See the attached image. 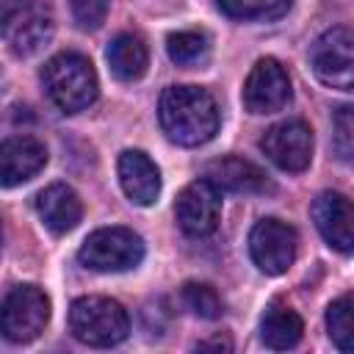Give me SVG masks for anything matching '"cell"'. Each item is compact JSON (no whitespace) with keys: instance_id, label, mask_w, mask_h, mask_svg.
I'll list each match as a JSON object with an SVG mask.
<instances>
[{"instance_id":"30bf717a","label":"cell","mask_w":354,"mask_h":354,"mask_svg":"<svg viewBox=\"0 0 354 354\" xmlns=\"http://www.w3.org/2000/svg\"><path fill=\"white\" fill-rule=\"evenodd\" d=\"M174 216L185 235H194V238L210 235L218 227V216H221L218 188L205 177L188 183L174 202Z\"/></svg>"},{"instance_id":"e0dca14e","label":"cell","mask_w":354,"mask_h":354,"mask_svg":"<svg viewBox=\"0 0 354 354\" xmlns=\"http://www.w3.org/2000/svg\"><path fill=\"white\" fill-rule=\"evenodd\" d=\"M301 335H304V324L296 310H290L282 301L268 304V310L263 313V321H260V340L268 348H277V351L293 348L301 340Z\"/></svg>"},{"instance_id":"5bb4252c","label":"cell","mask_w":354,"mask_h":354,"mask_svg":"<svg viewBox=\"0 0 354 354\" xmlns=\"http://www.w3.org/2000/svg\"><path fill=\"white\" fill-rule=\"evenodd\" d=\"M205 180L213 183L218 191H230V194H268V191H274L268 174L260 166H254L252 160H243L238 155L210 160L205 166Z\"/></svg>"},{"instance_id":"44dd1931","label":"cell","mask_w":354,"mask_h":354,"mask_svg":"<svg viewBox=\"0 0 354 354\" xmlns=\"http://www.w3.org/2000/svg\"><path fill=\"white\" fill-rule=\"evenodd\" d=\"M326 329L332 343L340 351H351L354 348V332H351V296H340L337 301L329 304L326 310Z\"/></svg>"},{"instance_id":"3957f363","label":"cell","mask_w":354,"mask_h":354,"mask_svg":"<svg viewBox=\"0 0 354 354\" xmlns=\"http://www.w3.org/2000/svg\"><path fill=\"white\" fill-rule=\"evenodd\" d=\"M69 332L86 346H116L130 332L127 310L108 296H80L69 307Z\"/></svg>"},{"instance_id":"5b68a950","label":"cell","mask_w":354,"mask_h":354,"mask_svg":"<svg viewBox=\"0 0 354 354\" xmlns=\"http://www.w3.org/2000/svg\"><path fill=\"white\" fill-rule=\"evenodd\" d=\"M50 321V299L36 285H17L0 301V335L11 343L36 340Z\"/></svg>"},{"instance_id":"ba28073f","label":"cell","mask_w":354,"mask_h":354,"mask_svg":"<svg viewBox=\"0 0 354 354\" xmlns=\"http://www.w3.org/2000/svg\"><path fill=\"white\" fill-rule=\"evenodd\" d=\"M6 44L14 55H36L55 33V17L53 8L44 0H22V6L11 14V19L0 28Z\"/></svg>"},{"instance_id":"d6986e66","label":"cell","mask_w":354,"mask_h":354,"mask_svg":"<svg viewBox=\"0 0 354 354\" xmlns=\"http://www.w3.org/2000/svg\"><path fill=\"white\" fill-rule=\"evenodd\" d=\"M166 53L180 66H196L205 64L210 55V39L202 30H180L166 39Z\"/></svg>"},{"instance_id":"d4e9b609","label":"cell","mask_w":354,"mask_h":354,"mask_svg":"<svg viewBox=\"0 0 354 354\" xmlns=\"http://www.w3.org/2000/svg\"><path fill=\"white\" fill-rule=\"evenodd\" d=\"M19 6H22V0H0V28L11 19V14H14Z\"/></svg>"},{"instance_id":"9c48e42d","label":"cell","mask_w":354,"mask_h":354,"mask_svg":"<svg viewBox=\"0 0 354 354\" xmlns=\"http://www.w3.org/2000/svg\"><path fill=\"white\" fill-rule=\"evenodd\" d=\"M260 147L282 171H304L313 160V130L301 119H285L266 130Z\"/></svg>"},{"instance_id":"ac0fdd59","label":"cell","mask_w":354,"mask_h":354,"mask_svg":"<svg viewBox=\"0 0 354 354\" xmlns=\"http://www.w3.org/2000/svg\"><path fill=\"white\" fill-rule=\"evenodd\" d=\"M108 64H111V72L119 77V80H138L144 72H147V64H149V53H147V44L141 36L136 33H119L111 44H108Z\"/></svg>"},{"instance_id":"7a4b0ae2","label":"cell","mask_w":354,"mask_h":354,"mask_svg":"<svg viewBox=\"0 0 354 354\" xmlns=\"http://www.w3.org/2000/svg\"><path fill=\"white\" fill-rule=\"evenodd\" d=\"M41 83H44L47 97L64 113L86 111L100 94L97 72H94L91 61L86 55H80V53H58V55H53L41 69Z\"/></svg>"},{"instance_id":"484cf974","label":"cell","mask_w":354,"mask_h":354,"mask_svg":"<svg viewBox=\"0 0 354 354\" xmlns=\"http://www.w3.org/2000/svg\"><path fill=\"white\" fill-rule=\"evenodd\" d=\"M196 348H224V351H230L232 348V343L227 340V337H213V340H202V343H196Z\"/></svg>"},{"instance_id":"8992f818","label":"cell","mask_w":354,"mask_h":354,"mask_svg":"<svg viewBox=\"0 0 354 354\" xmlns=\"http://www.w3.org/2000/svg\"><path fill=\"white\" fill-rule=\"evenodd\" d=\"M315 77L332 88L351 91L354 86V33L348 25H335L321 33L310 50Z\"/></svg>"},{"instance_id":"603a6c76","label":"cell","mask_w":354,"mask_h":354,"mask_svg":"<svg viewBox=\"0 0 354 354\" xmlns=\"http://www.w3.org/2000/svg\"><path fill=\"white\" fill-rule=\"evenodd\" d=\"M335 149L340 155V160H351L354 152V116H351V105H340L335 113Z\"/></svg>"},{"instance_id":"ffe728a7","label":"cell","mask_w":354,"mask_h":354,"mask_svg":"<svg viewBox=\"0 0 354 354\" xmlns=\"http://www.w3.org/2000/svg\"><path fill=\"white\" fill-rule=\"evenodd\" d=\"M218 8L232 19H274L282 17L290 0H216Z\"/></svg>"},{"instance_id":"7402d4cb","label":"cell","mask_w":354,"mask_h":354,"mask_svg":"<svg viewBox=\"0 0 354 354\" xmlns=\"http://www.w3.org/2000/svg\"><path fill=\"white\" fill-rule=\"evenodd\" d=\"M183 301L199 318L213 321V318L221 315V299H218L216 288H210L205 282H185L183 285Z\"/></svg>"},{"instance_id":"2e32d148","label":"cell","mask_w":354,"mask_h":354,"mask_svg":"<svg viewBox=\"0 0 354 354\" xmlns=\"http://www.w3.org/2000/svg\"><path fill=\"white\" fill-rule=\"evenodd\" d=\"M36 213L44 221V227H50L55 235H64V232L75 230L77 221L83 218V205H80V196L75 194V188H69L64 183H53L39 191Z\"/></svg>"},{"instance_id":"6da1fadb","label":"cell","mask_w":354,"mask_h":354,"mask_svg":"<svg viewBox=\"0 0 354 354\" xmlns=\"http://www.w3.org/2000/svg\"><path fill=\"white\" fill-rule=\"evenodd\" d=\"M163 133L180 147H199L218 130V105L202 86H169L158 105Z\"/></svg>"},{"instance_id":"8fae6325","label":"cell","mask_w":354,"mask_h":354,"mask_svg":"<svg viewBox=\"0 0 354 354\" xmlns=\"http://www.w3.org/2000/svg\"><path fill=\"white\" fill-rule=\"evenodd\" d=\"M290 100V77L277 58H260L246 83H243V105L249 113H274L285 108Z\"/></svg>"},{"instance_id":"cb8c5ba5","label":"cell","mask_w":354,"mask_h":354,"mask_svg":"<svg viewBox=\"0 0 354 354\" xmlns=\"http://www.w3.org/2000/svg\"><path fill=\"white\" fill-rule=\"evenodd\" d=\"M69 6L83 30H97L108 17V0H69Z\"/></svg>"},{"instance_id":"4fadbf2b","label":"cell","mask_w":354,"mask_h":354,"mask_svg":"<svg viewBox=\"0 0 354 354\" xmlns=\"http://www.w3.org/2000/svg\"><path fill=\"white\" fill-rule=\"evenodd\" d=\"M47 163V149L33 136H14L0 141V188H14L33 174H39Z\"/></svg>"},{"instance_id":"7c38bea8","label":"cell","mask_w":354,"mask_h":354,"mask_svg":"<svg viewBox=\"0 0 354 354\" xmlns=\"http://www.w3.org/2000/svg\"><path fill=\"white\" fill-rule=\"evenodd\" d=\"M310 213H313V221L321 238L337 252L348 254L354 246V210H351L348 196L337 191H324L313 199Z\"/></svg>"},{"instance_id":"277c9868","label":"cell","mask_w":354,"mask_h":354,"mask_svg":"<svg viewBox=\"0 0 354 354\" xmlns=\"http://www.w3.org/2000/svg\"><path fill=\"white\" fill-rule=\"evenodd\" d=\"M77 260L86 268L102 274L130 271L144 260V241L127 227H102L83 241Z\"/></svg>"},{"instance_id":"4316f807","label":"cell","mask_w":354,"mask_h":354,"mask_svg":"<svg viewBox=\"0 0 354 354\" xmlns=\"http://www.w3.org/2000/svg\"><path fill=\"white\" fill-rule=\"evenodd\" d=\"M0 243H3V224H0Z\"/></svg>"},{"instance_id":"52a82bcc","label":"cell","mask_w":354,"mask_h":354,"mask_svg":"<svg viewBox=\"0 0 354 354\" xmlns=\"http://www.w3.org/2000/svg\"><path fill=\"white\" fill-rule=\"evenodd\" d=\"M296 246H299L296 230L279 218H260L249 232V254L254 266L268 277L285 274L293 266Z\"/></svg>"},{"instance_id":"9a60e30c","label":"cell","mask_w":354,"mask_h":354,"mask_svg":"<svg viewBox=\"0 0 354 354\" xmlns=\"http://www.w3.org/2000/svg\"><path fill=\"white\" fill-rule=\"evenodd\" d=\"M119 183H122V191L127 194L130 202L147 207L158 199L160 194V171L155 166V160L141 152V149H124L119 155Z\"/></svg>"}]
</instances>
